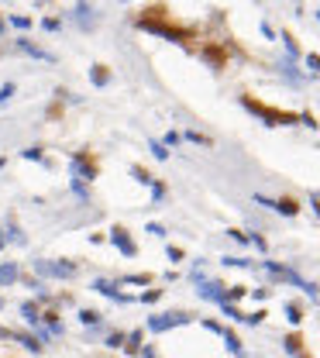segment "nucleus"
<instances>
[{
  "label": "nucleus",
  "mask_w": 320,
  "mask_h": 358,
  "mask_svg": "<svg viewBox=\"0 0 320 358\" xmlns=\"http://www.w3.org/2000/svg\"><path fill=\"white\" fill-rule=\"evenodd\" d=\"M124 341H128V334H121V331H114V334L107 338V348H121Z\"/></svg>",
  "instance_id": "b1692460"
},
{
  "label": "nucleus",
  "mask_w": 320,
  "mask_h": 358,
  "mask_svg": "<svg viewBox=\"0 0 320 358\" xmlns=\"http://www.w3.org/2000/svg\"><path fill=\"white\" fill-rule=\"evenodd\" d=\"M186 142H196V145H214L207 135H200V131H186Z\"/></svg>",
  "instance_id": "393cba45"
},
{
  "label": "nucleus",
  "mask_w": 320,
  "mask_h": 358,
  "mask_svg": "<svg viewBox=\"0 0 320 358\" xmlns=\"http://www.w3.org/2000/svg\"><path fill=\"white\" fill-rule=\"evenodd\" d=\"M159 296H162V289H148V293H141L138 300H141V303H155Z\"/></svg>",
  "instance_id": "7c9ffc66"
},
{
  "label": "nucleus",
  "mask_w": 320,
  "mask_h": 358,
  "mask_svg": "<svg viewBox=\"0 0 320 358\" xmlns=\"http://www.w3.org/2000/svg\"><path fill=\"white\" fill-rule=\"evenodd\" d=\"M14 279H17V265H14V262H3V265H0V286H10Z\"/></svg>",
  "instance_id": "9b49d317"
},
{
  "label": "nucleus",
  "mask_w": 320,
  "mask_h": 358,
  "mask_svg": "<svg viewBox=\"0 0 320 358\" xmlns=\"http://www.w3.org/2000/svg\"><path fill=\"white\" fill-rule=\"evenodd\" d=\"M203 55H207V59H210V62H214V66H224V55H221V52H217V49H207V52H203Z\"/></svg>",
  "instance_id": "cd10ccee"
},
{
  "label": "nucleus",
  "mask_w": 320,
  "mask_h": 358,
  "mask_svg": "<svg viewBox=\"0 0 320 358\" xmlns=\"http://www.w3.org/2000/svg\"><path fill=\"white\" fill-rule=\"evenodd\" d=\"M307 66H310V69H320V55H307Z\"/></svg>",
  "instance_id": "ea45409f"
},
{
  "label": "nucleus",
  "mask_w": 320,
  "mask_h": 358,
  "mask_svg": "<svg viewBox=\"0 0 320 358\" xmlns=\"http://www.w3.org/2000/svg\"><path fill=\"white\" fill-rule=\"evenodd\" d=\"M282 42H286L289 55H300V49H296V42H293V35H289V31H282Z\"/></svg>",
  "instance_id": "bb28decb"
},
{
  "label": "nucleus",
  "mask_w": 320,
  "mask_h": 358,
  "mask_svg": "<svg viewBox=\"0 0 320 358\" xmlns=\"http://www.w3.org/2000/svg\"><path fill=\"white\" fill-rule=\"evenodd\" d=\"M80 320L86 327H96V324H100V313H96V310H80Z\"/></svg>",
  "instance_id": "6ab92c4d"
},
{
  "label": "nucleus",
  "mask_w": 320,
  "mask_h": 358,
  "mask_svg": "<svg viewBox=\"0 0 320 358\" xmlns=\"http://www.w3.org/2000/svg\"><path fill=\"white\" fill-rule=\"evenodd\" d=\"M21 345H24V348H28V352H42V345H38V341H35V338H24V334H21Z\"/></svg>",
  "instance_id": "72a5a7b5"
},
{
  "label": "nucleus",
  "mask_w": 320,
  "mask_h": 358,
  "mask_svg": "<svg viewBox=\"0 0 320 358\" xmlns=\"http://www.w3.org/2000/svg\"><path fill=\"white\" fill-rule=\"evenodd\" d=\"M189 320H193L189 313L172 310V313H155V317H148V327H152V331H169V327H179V324H189Z\"/></svg>",
  "instance_id": "f03ea898"
},
{
  "label": "nucleus",
  "mask_w": 320,
  "mask_h": 358,
  "mask_svg": "<svg viewBox=\"0 0 320 358\" xmlns=\"http://www.w3.org/2000/svg\"><path fill=\"white\" fill-rule=\"evenodd\" d=\"M286 320H289V324H300V320H303L300 303H286Z\"/></svg>",
  "instance_id": "f3484780"
},
{
  "label": "nucleus",
  "mask_w": 320,
  "mask_h": 358,
  "mask_svg": "<svg viewBox=\"0 0 320 358\" xmlns=\"http://www.w3.org/2000/svg\"><path fill=\"white\" fill-rule=\"evenodd\" d=\"M17 49H21V52H28V55H35V59H45V62H52V55H48L45 49H38V45H31L28 38H21V42H17Z\"/></svg>",
  "instance_id": "6e6552de"
},
{
  "label": "nucleus",
  "mask_w": 320,
  "mask_h": 358,
  "mask_svg": "<svg viewBox=\"0 0 320 358\" xmlns=\"http://www.w3.org/2000/svg\"><path fill=\"white\" fill-rule=\"evenodd\" d=\"M10 97H14V83H7V86H0V107H3V103H7Z\"/></svg>",
  "instance_id": "c85d7f7f"
},
{
  "label": "nucleus",
  "mask_w": 320,
  "mask_h": 358,
  "mask_svg": "<svg viewBox=\"0 0 320 358\" xmlns=\"http://www.w3.org/2000/svg\"><path fill=\"white\" fill-rule=\"evenodd\" d=\"M131 176H135V179H138L141 186H152V183H155V179H152V176H148V172H145L141 165H131Z\"/></svg>",
  "instance_id": "a211bd4d"
},
{
  "label": "nucleus",
  "mask_w": 320,
  "mask_h": 358,
  "mask_svg": "<svg viewBox=\"0 0 320 358\" xmlns=\"http://www.w3.org/2000/svg\"><path fill=\"white\" fill-rule=\"evenodd\" d=\"M73 179L76 183H90V179H96V165H93V158L86 155V152H80L76 158H73Z\"/></svg>",
  "instance_id": "39448f33"
},
{
  "label": "nucleus",
  "mask_w": 320,
  "mask_h": 358,
  "mask_svg": "<svg viewBox=\"0 0 320 358\" xmlns=\"http://www.w3.org/2000/svg\"><path fill=\"white\" fill-rule=\"evenodd\" d=\"M21 317H24L28 324H38V307H35V303H21Z\"/></svg>",
  "instance_id": "dca6fc26"
},
{
  "label": "nucleus",
  "mask_w": 320,
  "mask_h": 358,
  "mask_svg": "<svg viewBox=\"0 0 320 358\" xmlns=\"http://www.w3.org/2000/svg\"><path fill=\"white\" fill-rule=\"evenodd\" d=\"M300 121H303L307 128H317V117H314V114H300Z\"/></svg>",
  "instance_id": "e433bc0d"
},
{
  "label": "nucleus",
  "mask_w": 320,
  "mask_h": 358,
  "mask_svg": "<svg viewBox=\"0 0 320 358\" xmlns=\"http://www.w3.org/2000/svg\"><path fill=\"white\" fill-rule=\"evenodd\" d=\"M3 245H7V238H3V231H0V248H3Z\"/></svg>",
  "instance_id": "79ce46f5"
},
{
  "label": "nucleus",
  "mask_w": 320,
  "mask_h": 358,
  "mask_svg": "<svg viewBox=\"0 0 320 358\" xmlns=\"http://www.w3.org/2000/svg\"><path fill=\"white\" fill-rule=\"evenodd\" d=\"M224 345H228V348H231L234 355H244V348H241L238 334H234V331H228V327H224Z\"/></svg>",
  "instance_id": "ddd939ff"
},
{
  "label": "nucleus",
  "mask_w": 320,
  "mask_h": 358,
  "mask_svg": "<svg viewBox=\"0 0 320 358\" xmlns=\"http://www.w3.org/2000/svg\"><path fill=\"white\" fill-rule=\"evenodd\" d=\"M10 24H14V28H31V17H21V14H14V17H10Z\"/></svg>",
  "instance_id": "2f4dec72"
},
{
  "label": "nucleus",
  "mask_w": 320,
  "mask_h": 358,
  "mask_svg": "<svg viewBox=\"0 0 320 358\" xmlns=\"http://www.w3.org/2000/svg\"><path fill=\"white\" fill-rule=\"evenodd\" d=\"M275 210H279V214H286V217H296V214H300V204H296L293 197H282V200H275Z\"/></svg>",
  "instance_id": "1a4fd4ad"
},
{
  "label": "nucleus",
  "mask_w": 320,
  "mask_h": 358,
  "mask_svg": "<svg viewBox=\"0 0 320 358\" xmlns=\"http://www.w3.org/2000/svg\"><path fill=\"white\" fill-rule=\"evenodd\" d=\"M107 238H110V245H117V252H121L124 258H135V255H138V245L131 241V234H128L124 227H110Z\"/></svg>",
  "instance_id": "7ed1b4c3"
},
{
  "label": "nucleus",
  "mask_w": 320,
  "mask_h": 358,
  "mask_svg": "<svg viewBox=\"0 0 320 358\" xmlns=\"http://www.w3.org/2000/svg\"><path fill=\"white\" fill-rule=\"evenodd\" d=\"M90 79H93V86H107L110 72H107V66H100V62H96V66L90 69Z\"/></svg>",
  "instance_id": "f8f14e48"
},
{
  "label": "nucleus",
  "mask_w": 320,
  "mask_h": 358,
  "mask_svg": "<svg viewBox=\"0 0 320 358\" xmlns=\"http://www.w3.org/2000/svg\"><path fill=\"white\" fill-rule=\"evenodd\" d=\"M152 155H155V158H169V148L162 142H152Z\"/></svg>",
  "instance_id": "c756f323"
},
{
  "label": "nucleus",
  "mask_w": 320,
  "mask_h": 358,
  "mask_svg": "<svg viewBox=\"0 0 320 358\" xmlns=\"http://www.w3.org/2000/svg\"><path fill=\"white\" fill-rule=\"evenodd\" d=\"M262 320H265V310H255V313L244 317V324H262Z\"/></svg>",
  "instance_id": "473e14b6"
},
{
  "label": "nucleus",
  "mask_w": 320,
  "mask_h": 358,
  "mask_svg": "<svg viewBox=\"0 0 320 358\" xmlns=\"http://www.w3.org/2000/svg\"><path fill=\"white\" fill-rule=\"evenodd\" d=\"M148 231H152L155 238H162V234H165V227H162V224H148Z\"/></svg>",
  "instance_id": "58836bf2"
},
{
  "label": "nucleus",
  "mask_w": 320,
  "mask_h": 358,
  "mask_svg": "<svg viewBox=\"0 0 320 358\" xmlns=\"http://www.w3.org/2000/svg\"><path fill=\"white\" fill-rule=\"evenodd\" d=\"M165 197V186L162 183H152V200H162Z\"/></svg>",
  "instance_id": "f704fd0d"
},
{
  "label": "nucleus",
  "mask_w": 320,
  "mask_h": 358,
  "mask_svg": "<svg viewBox=\"0 0 320 358\" xmlns=\"http://www.w3.org/2000/svg\"><path fill=\"white\" fill-rule=\"evenodd\" d=\"M21 155H24V158H31V162H45V155H42V148H24ZM45 165H48V162H45Z\"/></svg>",
  "instance_id": "5701e85b"
},
{
  "label": "nucleus",
  "mask_w": 320,
  "mask_h": 358,
  "mask_svg": "<svg viewBox=\"0 0 320 358\" xmlns=\"http://www.w3.org/2000/svg\"><path fill=\"white\" fill-rule=\"evenodd\" d=\"M93 289H96L100 296H110V300H117V303H131V296L117 293V286H114V283H107V279H96V283H93Z\"/></svg>",
  "instance_id": "423d86ee"
},
{
  "label": "nucleus",
  "mask_w": 320,
  "mask_h": 358,
  "mask_svg": "<svg viewBox=\"0 0 320 358\" xmlns=\"http://www.w3.org/2000/svg\"><path fill=\"white\" fill-rule=\"evenodd\" d=\"M224 296H228L224 303H234V300H241V296H248V289H244V286H228V293H224Z\"/></svg>",
  "instance_id": "aec40b11"
},
{
  "label": "nucleus",
  "mask_w": 320,
  "mask_h": 358,
  "mask_svg": "<svg viewBox=\"0 0 320 358\" xmlns=\"http://www.w3.org/2000/svg\"><path fill=\"white\" fill-rule=\"evenodd\" d=\"M203 327H207V331H214V334H224V327H221L217 320H203Z\"/></svg>",
  "instance_id": "c9c22d12"
},
{
  "label": "nucleus",
  "mask_w": 320,
  "mask_h": 358,
  "mask_svg": "<svg viewBox=\"0 0 320 358\" xmlns=\"http://www.w3.org/2000/svg\"><path fill=\"white\" fill-rule=\"evenodd\" d=\"M221 307H224V313H228L231 320H241V324H244V313H241V310L234 307V303H221Z\"/></svg>",
  "instance_id": "4be33fe9"
},
{
  "label": "nucleus",
  "mask_w": 320,
  "mask_h": 358,
  "mask_svg": "<svg viewBox=\"0 0 320 358\" xmlns=\"http://www.w3.org/2000/svg\"><path fill=\"white\" fill-rule=\"evenodd\" d=\"M241 103L251 114H258L265 124H272V128H279V124H300V114H293V110H275V107H265V103L251 100V97H241Z\"/></svg>",
  "instance_id": "f257e3e1"
},
{
  "label": "nucleus",
  "mask_w": 320,
  "mask_h": 358,
  "mask_svg": "<svg viewBox=\"0 0 320 358\" xmlns=\"http://www.w3.org/2000/svg\"><path fill=\"white\" fill-rule=\"evenodd\" d=\"M296 358H310V355H307V352H300V355H296Z\"/></svg>",
  "instance_id": "37998d69"
},
{
  "label": "nucleus",
  "mask_w": 320,
  "mask_h": 358,
  "mask_svg": "<svg viewBox=\"0 0 320 358\" xmlns=\"http://www.w3.org/2000/svg\"><path fill=\"white\" fill-rule=\"evenodd\" d=\"M121 283H124V286H148V283H152V276H148V272H141V276H124Z\"/></svg>",
  "instance_id": "2eb2a0df"
},
{
  "label": "nucleus",
  "mask_w": 320,
  "mask_h": 358,
  "mask_svg": "<svg viewBox=\"0 0 320 358\" xmlns=\"http://www.w3.org/2000/svg\"><path fill=\"white\" fill-rule=\"evenodd\" d=\"M317 17H320V14H317Z\"/></svg>",
  "instance_id": "c03bdc74"
},
{
  "label": "nucleus",
  "mask_w": 320,
  "mask_h": 358,
  "mask_svg": "<svg viewBox=\"0 0 320 358\" xmlns=\"http://www.w3.org/2000/svg\"><path fill=\"white\" fill-rule=\"evenodd\" d=\"M228 234H231V238H234L238 245H248V241H251V234H244V231H238V227H231Z\"/></svg>",
  "instance_id": "a878e982"
},
{
  "label": "nucleus",
  "mask_w": 320,
  "mask_h": 358,
  "mask_svg": "<svg viewBox=\"0 0 320 358\" xmlns=\"http://www.w3.org/2000/svg\"><path fill=\"white\" fill-rule=\"evenodd\" d=\"M282 345H286V352H289V355H300V352H303V334H296V331H293V334H286V341H282Z\"/></svg>",
  "instance_id": "9d476101"
},
{
  "label": "nucleus",
  "mask_w": 320,
  "mask_h": 358,
  "mask_svg": "<svg viewBox=\"0 0 320 358\" xmlns=\"http://www.w3.org/2000/svg\"><path fill=\"white\" fill-rule=\"evenodd\" d=\"M169 258H172V262H183V248H169Z\"/></svg>",
  "instance_id": "4c0bfd02"
},
{
  "label": "nucleus",
  "mask_w": 320,
  "mask_h": 358,
  "mask_svg": "<svg viewBox=\"0 0 320 358\" xmlns=\"http://www.w3.org/2000/svg\"><path fill=\"white\" fill-rule=\"evenodd\" d=\"M124 348H128V355H138V352H141V331H135V334H128V341H124Z\"/></svg>",
  "instance_id": "4468645a"
},
{
  "label": "nucleus",
  "mask_w": 320,
  "mask_h": 358,
  "mask_svg": "<svg viewBox=\"0 0 320 358\" xmlns=\"http://www.w3.org/2000/svg\"><path fill=\"white\" fill-rule=\"evenodd\" d=\"M314 210H317V217H320V200H314Z\"/></svg>",
  "instance_id": "a19ab883"
},
{
  "label": "nucleus",
  "mask_w": 320,
  "mask_h": 358,
  "mask_svg": "<svg viewBox=\"0 0 320 358\" xmlns=\"http://www.w3.org/2000/svg\"><path fill=\"white\" fill-rule=\"evenodd\" d=\"M221 289H224L221 283H203V286H200V296H203V300H217V303H224L228 296H224Z\"/></svg>",
  "instance_id": "0eeeda50"
},
{
  "label": "nucleus",
  "mask_w": 320,
  "mask_h": 358,
  "mask_svg": "<svg viewBox=\"0 0 320 358\" xmlns=\"http://www.w3.org/2000/svg\"><path fill=\"white\" fill-rule=\"evenodd\" d=\"M90 10H93V7H90L86 0H80V3H76V17H83L86 24H93V17H90Z\"/></svg>",
  "instance_id": "412c9836"
},
{
  "label": "nucleus",
  "mask_w": 320,
  "mask_h": 358,
  "mask_svg": "<svg viewBox=\"0 0 320 358\" xmlns=\"http://www.w3.org/2000/svg\"><path fill=\"white\" fill-rule=\"evenodd\" d=\"M38 272H42V276H52V279H73V276H76V265H73V262H38Z\"/></svg>",
  "instance_id": "20e7f679"
}]
</instances>
